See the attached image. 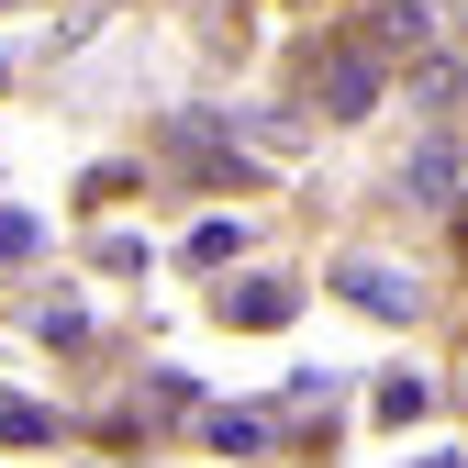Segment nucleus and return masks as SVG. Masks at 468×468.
<instances>
[{"label":"nucleus","instance_id":"f257e3e1","mask_svg":"<svg viewBox=\"0 0 468 468\" xmlns=\"http://www.w3.org/2000/svg\"><path fill=\"white\" fill-rule=\"evenodd\" d=\"M302 90L335 112V123H357V112L390 101V68H379V56H357V45H313V56H302Z\"/></svg>","mask_w":468,"mask_h":468},{"label":"nucleus","instance_id":"9d476101","mask_svg":"<svg viewBox=\"0 0 468 468\" xmlns=\"http://www.w3.org/2000/svg\"><path fill=\"white\" fill-rule=\"evenodd\" d=\"M0 257H34V223L23 212H0Z\"/></svg>","mask_w":468,"mask_h":468},{"label":"nucleus","instance_id":"0eeeda50","mask_svg":"<svg viewBox=\"0 0 468 468\" xmlns=\"http://www.w3.org/2000/svg\"><path fill=\"white\" fill-rule=\"evenodd\" d=\"M413 201H457V156H446V145L413 156Z\"/></svg>","mask_w":468,"mask_h":468},{"label":"nucleus","instance_id":"f03ea898","mask_svg":"<svg viewBox=\"0 0 468 468\" xmlns=\"http://www.w3.org/2000/svg\"><path fill=\"white\" fill-rule=\"evenodd\" d=\"M346 45H357V56H379V68H390V56H424V0H379V12L346 34Z\"/></svg>","mask_w":468,"mask_h":468},{"label":"nucleus","instance_id":"9b49d317","mask_svg":"<svg viewBox=\"0 0 468 468\" xmlns=\"http://www.w3.org/2000/svg\"><path fill=\"white\" fill-rule=\"evenodd\" d=\"M457 257H468V190H457Z\"/></svg>","mask_w":468,"mask_h":468},{"label":"nucleus","instance_id":"20e7f679","mask_svg":"<svg viewBox=\"0 0 468 468\" xmlns=\"http://www.w3.org/2000/svg\"><path fill=\"white\" fill-rule=\"evenodd\" d=\"M45 435H56V413H45V401L0 390V446H45Z\"/></svg>","mask_w":468,"mask_h":468},{"label":"nucleus","instance_id":"423d86ee","mask_svg":"<svg viewBox=\"0 0 468 468\" xmlns=\"http://www.w3.org/2000/svg\"><path fill=\"white\" fill-rule=\"evenodd\" d=\"M457 90H468V79H457V56H413V101H435V112H446Z\"/></svg>","mask_w":468,"mask_h":468},{"label":"nucleus","instance_id":"39448f33","mask_svg":"<svg viewBox=\"0 0 468 468\" xmlns=\"http://www.w3.org/2000/svg\"><path fill=\"white\" fill-rule=\"evenodd\" d=\"M346 302H368V313H413V290L379 279V268H346Z\"/></svg>","mask_w":468,"mask_h":468},{"label":"nucleus","instance_id":"6e6552de","mask_svg":"<svg viewBox=\"0 0 468 468\" xmlns=\"http://www.w3.org/2000/svg\"><path fill=\"white\" fill-rule=\"evenodd\" d=\"M212 446H223V457H257L268 424H257V413H212Z\"/></svg>","mask_w":468,"mask_h":468},{"label":"nucleus","instance_id":"1a4fd4ad","mask_svg":"<svg viewBox=\"0 0 468 468\" xmlns=\"http://www.w3.org/2000/svg\"><path fill=\"white\" fill-rule=\"evenodd\" d=\"M379 424H424V379H379Z\"/></svg>","mask_w":468,"mask_h":468},{"label":"nucleus","instance_id":"f8f14e48","mask_svg":"<svg viewBox=\"0 0 468 468\" xmlns=\"http://www.w3.org/2000/svg\"><path fill=\"white\" fill-rule=\"evenodd\" d=\"M457 12H468V0H457Z\"/></svg>","mask_w":468,"mask_h":468},{"label":"nucleus","instance_id":"7ed1b4c3","mask_svg":"<svg viewBox=\"0 0 468 468\" xmlns=\"http://www.w3.org/2000/svg\"><path fill=\"white\" fill-rule=\"evenodd\" d=\"M223 324H246V335L290 324V290H279V279H246V290H223Z\"/></svg>","mask_w":468,"mask_h":468}]
</instances>
